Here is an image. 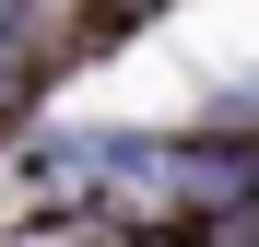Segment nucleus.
Listing matches in <instances>:
<instances>
[{
	"mask_svg": "<svg viewBox=\"0 0 259 247\" xmlns=\"http://www.w3.org/2000/svg\"><path fill=\"white\" fill-rule=\"evenodd\" d=\"M12 24H24V0H0V35H12Z\"/></svg>",
	"mask_w": 259,
	"mask_h": 247,
	"instance_id": "nucleus-1",
	"label": "nucleus"
}]
</instances>
